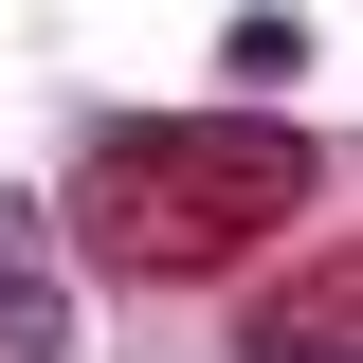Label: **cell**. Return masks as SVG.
I'll list each match as a JSON object with an SVG mask.
<instances>
[{
  "label": "cell",
  "mask_w": 363,
  "mask_h": 363,
  "mask_svg": "<svg viewBox=\"0 0 363 363\" xmlns=\"http://www.w3.org/2000/svg\"><path fill=\"white\" fill-rule=\"evenodd\" d=\"M291 200H309V128H272V109L91 128V164H73V236H91L109 272H145V291H182V272H218V255H255Z\"/></svg>",
  "instance_id": "6da1fadb"
},
{
  "label": "cell",
  "mask_w": 363,
  "mask_h": 363,
  "mask_svg": "<svg viewBox=\"0 0 363 363\" xmlns=\"http://www.w3.org/2000/svg\"><path fill=\"white\" fill-rule=\"evenodd\" d=\"M236 363H363V236L291 272V291L255 309V345H236Z\"/></svg>",
  "instance_id": "7a4b0ae2"
},
{
  "label": "cell",
  "mask_w": 363,
  "mask_h": 363,
  "mask_svg": "<svg viewBox=\"0 0 363 363\" xmlns=\"http://www.w3.org/2000/svg\"><path fill=\"white\" fill-rule=\"evenodd\" d=\"M73 345V272L37 255V200H0V363H55Z\"/></svg>",
  "instance_id": "3957f363"
}]
</instances>
